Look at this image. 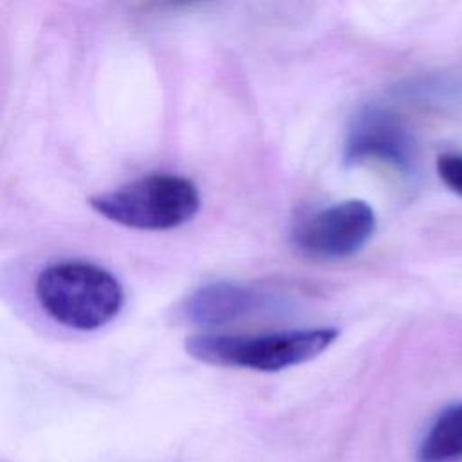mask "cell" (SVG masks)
<instances>
[{
  "instance_id": "obj_1",
  "label": "cell",
  "mask_w": 462,
  "mask_h": 462,
  "mask_svg": "<svg viewBox=\"0 0 462 462\" xmlns=\"http://www.w3.org/2000/svg\"><path fill=\"white\" fill-rule=\"evenodd\" d=\"M36 298L58 323L94 330L112 321L123 307V287L106 269L90 262H60L36 278Z\"/></svg>"
},
{
  "instance_id": "obj_2",
  "label": "cell",
  "mask_w": 462,
  "mask_h": 462,
  "mask_svg": "<svg viewBox=\"0 0 462 462\" xmlns=\"http://www.w3.org/2000/svg\"><path fill=\"white\" fill-rule=\"evenodd\" d=\"M339 336L334 327L283 330L260 336L197 334L186 339V352L215 366L280 372L318 357Z\"/></svg>"
},
{
  "instance_id": "obj_3",
  "label": "cell",
  "mask_w": 462,
  "mask_h": 462,
  "mask_svg": "<svg viewBox=\"0 0 462 462\" xmlns=\"http://www.w3.org/2000/svg\"><path fill=\"white\" fill-rule=\"evenodd\" d=\"M90 206L105 218L144 231L173 229L199 211L197 186L180 175L152 173L92 197Z\"/></svg>"
},
{
  "instance_id": "obj_4",
  "label": "cell",
  "mask_w": 462,
  "mask_h": 462,
  "mask_svg": "<svg viewBox=\"0 0 462 462\" xmlns=\"http://www.w3.org/2000/svg\"><path fill=\"white\" fill-rule=\"evenodd\" d=\"M374 231V209L365 200L350 199L298 222L292 229V242L309 258L341 260L356 254Z\"/></svg>"
},
{
  "instance_id": "obj_5",
  "label": "cell",
  "mask_w": 462,
  "mask_h": 462,
  "mask_svg": "<svg viewBox=\"0 0 462 462\" xmlns=\"http://www.w3.org/2000/svg\"><path fill=\"white\" fill-rule=\"evenodd\" d=\"M415 143L399 114L386 106L368 105L359 110L346 132L345 162H381L402 175L415 170Z\"/></svg>"
},
{
  "instance_id": "obj_6",
  "label": "cell",
  "mask_w": 462,
  "mask_h": 462,
  "mask_svg": "<svg viewBox=\"0 0 462 462\" xmlns=\"http://www.w3.org/2000/svg\"><path fill=\"white\" fill-rule=\"evenodd\" d=\"M260 301L262 294L253 287L215 282L195 289L182 303V312L191 323L215 327L247 316Z\"/></svg>"
},
{
  "instance_id": "obj_7",
  "label": "cell",
  "mask_w": 462,
  "mask_h": 462,
  "mask_svg": "<svg viewBox=\"0 0 462 462\" xmlns=\"http://www.w3.org/2000/svg\"><path fill=\"white\" fill-rule=\"evenodd\" d=\"M419 462L462 460V402L446 406L426 430L419 449Z\"/></svg>"
},
{
  "instance_id": "obj_8",
  "label": "cell",
  "mask_w": 462,
  "mask_h": 462,
  "mask_svg": "<svg viewBox=\"0 0 462 462\" xmlns=\"http://www.w3.org/2000/svg\"><path fill=\"white\" fill-rule=\"evenodd\" d=\"M437 173L440 180L462 197V153H442L437 157Z\"/></svg>"
}]
</instances>
